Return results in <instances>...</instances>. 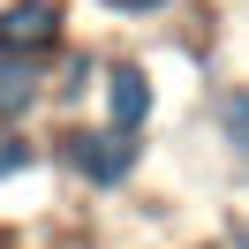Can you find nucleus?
Listing matches in <instances>:
<instances>
[{
	"label": "nucleus",
	"instance_id": "f257e3e1",
	"mask_svg": "<svg viewBox=\"0 0 249 249\" xmlns=\"http://www.w3.org/2000/svg\"><path fill=\"white\" fill-rule=\"evenodd\" d=\"M61 159H68L91 189H121L128 174H136L143 143L128 136V128H76V136H61Z\"/></svg>",
	"mask_w": 249,
	"mask_h": 249
},
{
	"label": "nucleus",
	"instance_id": "f03ea898",
	"mask_svg": "<svg viewBox=\"0 0 249 249\" xmlns=\"http://www.w3.org/2000/svg\"><path fill=\"white\" fill-rule=\"evenodd\" d=\"M61 38H68L61 0H8L0 8V53H16V61H53Z\"/></svg>",
	"mask_w": 249,
	"mask_h": 249
},
{
	"label": "nucleus",
	"instance_id": "7ed1b4c3",
	"mask_svg": "<svg viewBox=\"0 0 249 249\" xmlns=\"http://www.w3.org/2000/svg\"><path fill=\"white\" fill-rule=\"evenodd\" d=\"M98 83H106V128H128V136H136V128L151 121V83H143V68L136 61H113Z\"/></svg>",
	"mask_w": 249,
	"mask_h": 249
},
{
	"label": "nucleus",
	"instance_id": "20e7f679",
	"mask_svg": "<svg viewBox=\"0 0 249 249\" xmlns=\"http://www.w3.org/2000/svg\"><path fill=\"white\" fill-rule=\"evenodd\" d=\"M38 61H16V53H0V121H23L38 106Z\"/></svg>",
	"mask_w": 249,
	"mask_h": 249
},
{
	"label": "nucleus",
	"instance_id": "39448f33",
	"mask_svg": "<svg viewBox=\"0 0 249 249\" xmlns=\"http://www.w3.org/2000/svg\"><path fill=\"white\" fill-rule=\"evenodd\" d=\"M219 136H227L234 159H249V83H234V91L219 98Z\"/></svg>",
	"mask_w": 249,
	"mask_h": 249
},
{
	"label": "nucleus",
	"instance_id": "423d86ee",
	"mask_svg": "<svg viewBox=\"0 0 249 249\" xmlns=\"http://www.w3.org/2000/svg\"><path fill=\"white\" fill-rule=\"evenodd\" d=\"M16 166H31V143H23V136H0V174H16Z\"/></svg>",
	"mask_w": 249,
	"mask_h": 249
},
{
	"label": "nucleus",
	"instance_id": "0eeeda50",
	"mask_svg": "<svg viewBox=\"0 0 249 249\" xmlns=\"http://www.w3.org/2000/svg\"><path fill=\"white\" fill-rule=\"evenodd\" d=\"M113 8H128V16H151V8H166V0H113Z\"/></svg>",
	"mask_w": 249,
	"mask_h": 249
},
{
	"label": "nucleus",
	"instance_id": "6e6552de",
	"mask_svg": "<svg viewBox=\"0 0 249 249\" xmlns=\"http://www.w3.org/2000/svg\"><path fill=\"white\" fill-rule=\"evenodd\" d=\"M234 249H249V227H234Z\"/></svg>",
	"mask_w": 249,
	"mask_h": 249
}]
</instances>
